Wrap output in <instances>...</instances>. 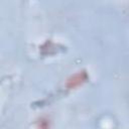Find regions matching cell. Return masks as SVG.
Returning a JSON list of instances; mask_svg holds the SVG:
<instances>
[{
	"label": "cell",
	"mask_w": 129,
	"mask_h": 129,
	"mask_svg": "<svg viewBox=\"0 0 129 129\" xmlns=\"http://www.w3.org/2000/svg\"><path fill=\"white\" fill-rule=\"evenodd\" d=\"M88 80V75L86 72H79L75 75H73L72 77H70L67 81V87L69 89H75L80 87L81 85H83L86 81Z\"/></svg>",
	"instance_id": "obj_1"
},
{
	"label": "cell",
	"mask_w": 129,
	"mask_h": 129,
	"mask_svg": "<svg viewBox=\"0 0 129 129\" xmlns=\"http://www.w3.org/2000/svg\"><path fill=\"white\" fill-rule=\"evenodd\" d=\"M38 129H49L50 128V122L46 117H41L37 122Z\"/></svg>",
	"instance_id": "obj_2"
}]
</instances>
